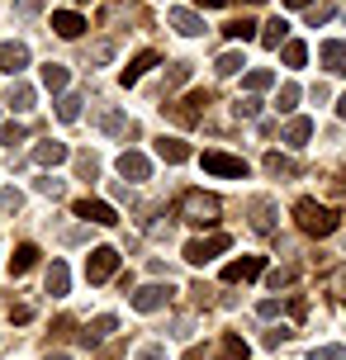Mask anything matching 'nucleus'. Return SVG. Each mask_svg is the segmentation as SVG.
<instances>
[{
  "label": "nucleus",
  "mask_w": 346,
  "mask_h": 360,
  "mask_svg": "<svg viewBox=\"0 0 346 360\" xmlns=\"http://www.w3.org/2000/svg\"><path fill=\"white\" fill-rule=\"evenodd\" d=\"M294 218H299V228L309 237H332L337 233V214H332L328 204H318V199H299V204H294Z\"/></svg>",
  "instance_id": "nucleus-1"
},
{
  "label": "nucleus",
  "mask_w": 346,
  "mask_h": 360,
  "mask_svg": "<svg viewBox=\"0 0 346 360\" xmlns=\"http://www.w3.org/2000/svg\"><path fill=\"white\" fill-rule=\"evenodd\" d=\"M181 218L195 223V228H214V223H219V199L204 195V190H190V195L181 199Z\"/></svg>",
  "instance_id": "nucleus-2"
},
{
  "label": "nucleus",
  "mask_w": 346,
  "mask_h": 360,
  "mask_svg": "<svg viewBox=\"0 0 346 360\" xmlns=\"http://www.w3.org/2000/svg\"><path fill=\"white\" fill-rule=\"evenodd\" d=\"M233 247V237L228 233H209V237H195V242H185V261L190 266H204V261H214L219 252Z\"/></svg>",
  "instance_id": "nucleus-3"
},
{
  "label": "nucleus",
  "mask_w": 346,
  "mask_h": 360,
  "mask_svg": "<svg viewBox=\"0 0 346 360\" xmlns=\"http://www.w3.org/2000/svg\"><path fill=\"white\" fill-rule=\"evenodd\" d=\"M114 270H119V252H114V247H95V252L86 256V280H91V285L114 280Z\"/></svg>",
  "instance_id": "nucleus-4"
},
{
  "label": "nucleus",
  "mask_w": 346,
  "mask_h": 360,
  "mask_svg": "<svg viewBox=\"0 0 346 360\" xmlns=\"http://www.w3.org/2000/svg\"><path fill=\"white\" fill-rule=\"evenodd\" d=\"M72 214H76V218H86V223H100V228H114V223H119L114 204H105V199H76Z\"/></svg>",
  "instance_id": "nucleus-5"
},
{
  "label": "nucleus",
  "mask_w": 346,
  "mask_h": 360,
  "mask_svg": "<svg viewBox=\"0 0 346 360\" xmlns=\"http://www.w3.org/2000/svg\"><path fill=\"white\" fill-rule=\"evenodd\" d=\"M204 171L209 176H228V180H247V162L228 157V152H204Z\"/></svg>",
  "instance_id": "nucleus-6"
},
{
  "label": "nucleus",
  "mask_w": 346,
  "mask_h": 360,
  "mask_svg": "<svg viewBox=\"0 0 346 360\" xmlns=\"http://www.w3.org/2000/svg\"><path fill=\"white\" fill-rule=\"evenodd\" d=\"M166 304H171V285H143L133 294V308L138 313H162Z\"/></svg>",
  "instance_id": "nucleus-7"
},
{
  "label": "nucleus",
  "mask_w": 346,
  "mask_h": 360,
  "mask_svg": "<svg viewBox=\"0 0 346 360\" xmlns=\"http://www.w3.org/2000/svg\"><path fill=\"white\" fill-rule=\"evenodd\" d=\"M204 109H209V90H195V95H185L181 105H171V114H176L181 124H200Z\"/></svg>",
  "instance_id": "nucleus-8"
},
{
  "label": "nucleus",
  "mask_w": 346,
  "mask_h": 360,
  "mask_svg": "<svg viewBox=\"0 0 346 360\" xmlns=\"http://www.w3.org/2000/svg\"><path fill=\"white\" fill-rule=\"evenodd\" d=\"M256 275H266V261H261V256H242V261H228V266H223V280H228V285L256 280Z\"/></svg>",
  "instance_id": "nucleus-9"
},
{
  "label": "nucleus",
  "mask_w": 346,
  "mask_h": 360,
  "mask_svg": "<svg viewBox=\"0 0 346 360\" xmlns=\"http://www.w3.org/2000/svg\"><path fill=\"white\" fill-rule=\"evenodd\" d=\"M5 105L15 109V114H29V109L38 105V90L29 86V81H10V90H5Z\"/></svg>",
  "instance_id": "nucleus-10"
},
{
  "label": "nucleus",
  "mask_w": 346,
  "mask_h": 360,
  "mask_svg": "<svg viewBox=\"0 0 346 360\" xmlns=\"http://www.w3.org/2000/svg\"><path fill=\"white\" fill-rule=\"evenodd\" d=\"M24 67H29V48H24V43H0V72L19 76Z\"/></svg>",
  "instance_id": "nucleus-11"
},
{
  "label": "nucleus",
  "mask_w": 346,
  "mask_h": 360,
  "mask_svg": "<svg viewBox=\"0 0 346 360\" xmlns=\"http://www.w3.org/2000/svg\"><path fill=\"white\" fill-rule=\"evenodd\" d=\"M157 62H162V57H157V53H138V57H133V62H128V67H124V72H119V86H138V81H143V76L152 72Z\"/></svg>",
  "instance_id": "nucleus-12"
},
{
  "label": "nucleus",
  "mask_w": 346,
  "mask_h": 360,
  "mask_svg": "<svg viewBox=\"0 0 346 360\" xmlns=\"http://www.w3.org/2000/svg\"><path fill=\"white\" fill-rule=\"evenodd\" d=\"M157 157H162L166 166H181V162H190V143L185 138H157Z\"/></svg>",
  "instance_id": "nucleus-13"
},
{
  "label": "nucleus",
  "mask_w": 346,
  "mask_h": 360,
  "mask_svg": "<svg viewBox=\"0 0 346 360\" xmlns=\"http://www.w3.org/2000/svg\"><path fill=\"white\" fill-rule=\"evenodd\" d=\"M114 166H119V176H124V180H147V176H152V162H147L143 152H124Z\"/></svg>",
  "instance_id": "nucleus-14"
},
{
  "label": "nucleus",
  "mask_w": 346,
  "mask_h": 360,
  "mask_svg": "<svg viewBox=\"0 0 346 360\" xmlns=\"http://www.w3.org/2000/svg\"><path fill=\"white\" fill-rule=\"evenodd\" d=\"M53 34L57 38H81L86 34V19L76 15V10H57L53 15Z\"/></svg>",
  "instance_id": "nucleus-15"
},
{
  "label": "nucleus",
  "mask_w": 346,
  "mask_h": 360,
  "mask_svg": "<svg viewBox=\"0 0 346 360\" xmlns=\"http://www.w3.org/2000/svg\"><path fill=\"white\" fill-rule=\"evenodd\" d=\"M110 332H119V318H114V313H100V318H95V323L81 332V342H86V346H100Z\"/></svg>",
  "instance_id": "nucleus-16"
},
{
  "label": "nucleus",
  "mask_w": 346,
  "mask_h": 360,
  "mask_svg": "<svg viewBox=\"0 0 346 360\" xmlns=\"http://www.w3.org/2000/svg\"><path fill=\"white\" fill-rule=\"evenodd\" d=\"M171 29H176V34H185V38H200L204 34V19L195 15V10H171Z\"/></svg>",
  "instance_id": "nucleus-17"
},
{
  "label": "nucleus",
  "mask_w": 346,
  "mask_h": 360,
  "mask_svg": "<svg viewBox=\"0 0 346 360\" xmlns=\"http://www.w3.org/2000/svg\"><path fill=\"white\" fill-rule=\"evenodd\" d=\"M38 256H43V252H38L34 242H19L15 256H10V275H29V270L38 266Z\"/></svg>",
  "instance_id": "nucleus-18"
},
{
  "label": "nucleus",
  "mask_w": 346,
  "mask_h": 360,
  "mask_svg": "<svg viewBox=\"0 0 346 360\" xmlns=\"http://www.w3.org/2000/svg\"><path fill=\"white\" fill-rule=\"evenodd\" d=\"M67 289H72V270H67V261H53L48 266V294L53 299H67Z\"/></svg>",
  "instance_id": "nucleus-19"
},
{
  "label": "nucleus",
  "mask_w": 346,
  "mask_h": 360,
  "mask_svg": "<svg viewBox=\"0 0 346 360\" xmlns=\"http://www.w3.org/2000/svg\"><path fill=\"white\" fill-rule=\"evenodd\" d=\"M67 86H72V72H67L62 62H48V67H43V90H53V95H62Z\"/></svg>",
  "instance_id": "nucleus-20"
},
{
  "label": "nucleus",
  "mask_w": 346,
  "mask_h": 360,
  "mask_svg": "<svg viewBox=\"0 0 346 360\" xmlns=\"http://www.w3.org/2000/svg\"><path fill=\"white\" fill-rule=\"evenodd\" d=\"M67 157H72V152H67V143H38L34 147V162L38 166H62Z\"/></svg>",
  "instance_id": "nucleus-21"
},
{
  "label": "nucleus",
  "mask_w": 346,
  "mask_h": 360,
  "mask_svg": "<svg viewBox=\"0 0 346 360\" xmlns=\"http://www.w3.org/2000/svg\"><path fill=\"white\" fill-rule=\"evenodd\" d=\"M318 57H323V67H328V72H346V43H337V38H332V43H323V48H318Z\"/></svg>",
  "instance_id": "nucleus-22"
},
{
  "label": "nucleus",
  "mask_w": 346,
  "mask_h": 360,
  "mask_svg": "<svg viewBox=\"0 0 346 360\" xmlns=\"http://www.w3.org/2000/svg\"><path fill=\"white\" fill-rule=\"evenodd\" d=\"M252 228H256L261 237L275 228V223H271V199H252Z\"/></svg>",
  "instance_id": "nucleus-23"
},
{
  "label": "nucleus",
  "mask_w": 346,
  "mask_h": 360,
  "mask_svg": "<svg viewBox=\"0 0 346 360\" xmlns=\"http://www.w3.org/2000/svg\"><path fill=\"white\" fill-rule=\"evenodd\" d=\"M309 138H313V124H309V119H290V128H285V143H290V147H304Z\"/></svg>",
  "instance_id": "nucleus-24"
},
{
  "label": "nucleus",
  "mask_w": 346,
  "mask_h": 360,
  "mask_svg": "<svg viewBox=\"0 0 346 360\" xmlns=\"http://www.w3.org/2000/svg\"><path fill=\"white\" fill-rule=\"evenodd\" d=\"M285 34H290V24H285V19L275 15L271 24L261 29V43H266V48H280V43H285Z\"/></svg>",
  "instance_id": "nucleus-25"
},
{
  "label": "nucleus",
  "mask_w": 346,
  "mask_h": 360,
  "mask_svg": "<svg viewBox=\"0 0 346 360\" xmlns=\"http://www.w3.org/2000/svg\"><path fill=\"white\" fill-rule=\"evenodd\" d=\"M219 360H247V342H242L237 332H228L223 346H219Z\"/></svg>",
  "instance_id": "nucleus-26"
},
{
  "label": "nucleus",
  "mask_w": 346,
  "mask_h": 360,
  "mask_svg": "<svg viewBox=\"0 0 346 360\" xmlns=\"http://www.w3.org/2000/svg\"><path fill=\"white\" fill-rule=\"evenodd\" d=\"M57 119H62V124H76V119H81V95H62V100H57Z\"/></svg>",
  "instance_id": "nucleus-27"
},
{
  "label": "nucleus",
  "mask_w": 346,
  "mask_h": 360,
  "mask_svg": "<svg viewBox=\"0 0 346 360\" xmlns=\"http://www.w3.org/2000/svg\"><path fill=\"white\" fill-rule=\"evenodd\" d=\"M280 57H285V67H304V62H309V48H304L299 38H290V43L280 48Z\"/></svg>",
  "instance_id": "nucleus-28"
},
{
  "label": "nucleus",
  "mask_w": 346,
  "mask_h": 360,
  "mask_svg": "<svg viewBox=\"0 0 346 360\" xmlns=\"http://www.w3.org/2000/svg\"><path fill=\"white\" fill-rule=\"evenodd\" d=\"M223 34H228V38H237V43H247V38H256V24H252L247 15H242V19H233V24H228Z\"/></svg>",
  "instance_id": "nucleus-29"
},
{
  "label": "nucleus",
  "mask_w": 346,
  "mask_h": 360,
  "mask_svg": "<svg viewBox=\"0 0 346 360\" xmlns=\"http://www.w3.org/2000/svg\"><path fill=\"white\" fill-rule=\"evenodd\" d=\"M266 171H271V176H299V166H294L290 157H280V152H271V157H266Z\"/></svg>",
  "instance_id": "nucleus-30"
},
{
  "label": "nucleus",
  "mask_w": 346,
  "mask_h": 360,
  "mask_svg": "<svg viewBox=\"0 0 346 360\" xmlns=\"http://www.w3.org/2000/svg\"><path fill=\"white\" fill-rule=\"evenodd\" d=\"M242 67H247V62H242V53H223L219 62H214V72H219V76H237Z\"/></svg>",
  "instance_id": "nucleus-31"
},
{
  "label": "nucleus",
  "mask_w": 346,
  "mask_h": 360,
  "mask_svg": "<svg viewBox=\"0 0 346 360\" xmlns=\"http://www.w3.org/2000/svg\"><path fill=\"white\" fill-rule=\"evenodd\" d=\"M294 105H299V86H280V95H275V109H280V114H294Z\"/></svg>",
  "instance_id": "nucleus-32"
},
{
  "label": "nucleus",
  "mask_w": 346,
  "mask_h": 360,
  "mask_svg": "<svg viewBox=\"0 0 346 360\" xmlns=\"http://www.w3.org/2000/svg\"><path fill=\"white\" fill-rule=\"evenodd\" d=\"M271 81H275V76L266 72V67H252V72H247V81H242V86H247V90H252V95H256V90H266V86H271Z\"/></svg>",
  "instance_id": "nucleus-33"
},
{
  "label": "nucleus",
  "mask_w": 346,
  "mask_h": 360,
  "mask_svg": "<svg viewBox=\"0 0 346 360\" xmlns=\"http://www.w3.org/2000/svg\"><path fill=\"white\" fill-rule=\"evenodd\" d=\"M100 128H105V133H128V119L119 109H110V114H100Z\"/></svg>",
  "instance_id": "nucleus-34"
},
{
  "label": "nucleus",
  "mask_w": 346,
  "mask_h": 360,
  "mask_svg": "<svg viewBox=\"0 0 346 360\" xmlns=\"http://www.w3.org/2000/svg\"><path fill=\"white\" fill-rule=\"evenodd\" d=\"M190 81V62H171V72H166V86H185Z\"/></svg>",
  "instance_id": "nucleus-35"
},
{
  "label": "nucleus",
  "mask_w": 346,
  "mask_h": 360,
  "mask_svg": "<svg viewBox=\"0 0 346 360\" xmlns=\"http://www.w3.org/2000/svg\"><path fill=\"white\" fill-rule=\"evenodd\" d=\"M76 171H81V180H95V176H100V162L86 152V157H76Z\"/></svg>",
  "instance_id": "nucleus-36"
},
{
  "label": "nucleus",
  "mask_w": 346,
  "mask_h": 360,
  "mask_svg": "<svg viewBox=\"0 0 346 360\" xmlns=\"http://www.w3.org/2000/svg\"><path fill=\"white\" fill-rule=\"evenodd\" d=\"M256 114H261V100H256V95L237 100V119H256Z\"/></svg>",
  "instance_id": "nucleus-37"
},
{
  "label": "nucleus",
  "mask_w": 346,
  "mask_h": 360,
  "mask_svg": "<svg viewBox=\"0 0 346 360\" xmlns=\"http://www.w3.org/2000/svg\"><path fill=\"white\" fill-rule=\"evenodd\" d=\"M0 143H5V147L24 143V124H5V128H0Z\"/></svg>",
  "instance_id": "nucleus-38"
},
{
  "label": "nucleus",
  "mask_w": 346,
  "mask_h": 360,
  "mask_svg": "<svg viewBox=\"0 0 346 360\" xmlns=\"http://www.w3.org/2000/svg\"><path fill=\"white\" fill-rule=\"evenodd\" d=\"M309 360H346V351H342V346H313Z\"/></svg>",
  "instance_id": "nucleus-39"
},
{
  "label": "nucleus",
  "mask_w": 346,
  "mask_h": 360,
  "mask_svg": "<svg viewBox=\"0 0 346 360\" xmlns=\"http://www.w3.org/2000/svg\"><path fill=\"white\" fill-rule=\"evenodd\" d=\"M266 280H271V289L290 285V280H294V266H280V270H271V275H266Z\"/></svg>",
  "instance_id": "nucleus-40"
},
{
  "label": "nucleus",
  "mask_w": 346,
  "mask_h": 360,
  "mask_svg": "<svg viewBox=\"0 0 346 360\" xmlns=\"http://www.w3.org/2000/svg\"><path fill=\"white\" fill-rule=\"evenodd\" d=\"M15 10L24 19H34V15H43V0H15Z\"/></svg>",
  "instance_id": "nucleus-41"
},
{
  "label": "nucleus",
  "mask_w": 346,
  "mask_h": 360,
  "mask_svg": "<svg viewBox=\"0 0 346 360\" xmlns=\"http://www.w3.org/2000/svg\"><path fill=\"white\" fill-rule=\"evenodd\" d=\"M38 195H62V180H53V176H43V180H38Z\"/></svg>",
  "instance_id": "nucleus-42"
},
{
  "label": "nucleus",
  "mask_w": 346,
  "mask_h": 360,
  "mask_svg": "<svg viewBox=\"0 0 346 360\" xmlns=\"http://www.w3.org/2000/svg\"><path fill=\"white\" fill-rule=\"evenodd\" d=\"M114 57V43H95L91 48V62H110Z\"/></svg>",
  "instance_id": "nucleus-43"
},
{
  "label": "nucleus",
  "mask_w": 346,
  "mask_h": 360,
  "mask_svg": "<svg viewBox=\"0 0 346 360\" xmlns=\"http://www.w3.org/2000/svg\"><path fill=\"white\" fill-rule=\"evenodd\" d=\"M10 318H15V323H29V318H34V308H29V304H10Z\"/></svg>",
  "instance_id": "nucleus-44"
},
{
  "label": "nucleus",
  "mask_w": 346,
  "mask_h": 360,
  "mask_svg": "<svg viewBox=\"0 0 346 360\" xmlns=\"http://www.w3.org/2000/svg\"><path fill=\"white\" fill-rule=\"evenodd\" d=\"M323 19H332V5H313V10H309V24H323Z\"/></svg>",
  "instance_id": "nucleus-45"
},
{
  "label": "nucleus",
  "mask_w": 346,
  "mask_h": 360,
  "mask_svg": "<svg viewBox=\"0 0 346 360\" xmlns=\"http://www.w3.org/2000/svg\"><path fill=\"white\" fill-rule=\"evenodd\" d=\"M256 313H261V318H275V313H280V299H261V308H256Z\"/></svg>",
  "instance_id": "nucleus-46"
},
{
  "label": "nucleus",
  "mask_w": 346,
  "mask_h": 360,
  "mask_svg": "<svg viewBox=\"0 0 346 360\" xmlns=\"http://www.w3.org/2000/svg\"><path fill=\"white\" fill-rule=\"evenodd\" d=\"M138 360H166V351H162V346H143V351H138Z\"/></svg>",
  "instance_id": "nucleus-47"
},
{
  "label": "nucleus",
  "mask_w": 346,
  "mask_h": 360,
  "mask_svg": "<svg viewBox=\"0 0 346 360\" xmlns=\"http://www.w3.org/2000/svg\"><path fill=\"white\" fill-rule=\"evenodd\" d=\"M266 342L280 346V342H290V327H275V332H266Z\"/></svg>",
  "instance_id": "nucleus-48"
},
{
  "label": "nucleus",
  "mask_w": 346,
  "mask_h": 360,
  "mask_svg": "<svg viewBox=\"0 0 346 360\" xmlns=\"http://www.w3.org/2000/svg\"><path fill=\"white\" fill-rule=\"evenodd\" d=\"M332 289H337V294H342V299H346V266L337 270V275H332Z\"/></svg>",
  "instance_id": "nucleus-49"
},
{
  "label": "nucleus",
  "mask_w": 346,
  "mask_h": 360,
  "mask_svg": "<svg viewBox=\"0 0 346 360\" xmlns=\"http://www.w3.org/2000/svg\"><path fill=\"white\" fill-rule=\"evenodd\" d=\"M185 360H209V356H204L200 346H190V351H185Z\"/></svg>",
  "instance_id": "nucleus-50"
},
{
  "label": "nucleus",
  "mask_w": 346,
  "mask_h": 360,
  "mask_svg": "<svg viewBox=\"0 0 346 360\" xmlns=\"http://www.w3.org/2000/svg\"><path fill=\"white\" fill-rule=\"evenodd\" d=\"M200 5H204V10H219V5H223V0H200Z\"/></svg>",
  "instance_id": "nucleus-51"
},
{
  "label": "nucleus",
  "mask_w": 346,
  "mask_h": 360,
  "mask_svg": "<svg viewBox=\"0 0 346 360\" xmlns=\"http://www.w3.org/2000/svg\"><path fill=\"white\" fill-rule=\"evenodd\" d=\"M337 114H342V119H346V95H342V100H337Z\"/></svg>",
  "instance_id": "nucleus-52"
},
{
  "label": "nucleus",
  "mask_w": 346,
  "mask_h": 360,
  "mask_svg": "<svg viewBox=\"0 0 346 360\" xmlns=\"http://www.w3.org/2000/svg\"><path fill=\"white\" fill-rule=\"evenodd\" d=\"M48 360H72V356H67V351H57V356H48Z\"/></svg>",
  "instance_id": "nucleus-53"
},
{
  "label": "nucleus",
  "mask_w": 346,
  "mask_h": 360,
  "mask_svg": "<svg viewBox=\"0 0 346 360\" xmlns=\"http://www.w3.org/2000/svg\"><path fill=\"white\" fill-rule=\"evenodd\" d=\"M285 5H309V0H285Z\"/></svg>",
  "instance_id": "nucleus-54"
}]
</instances>
